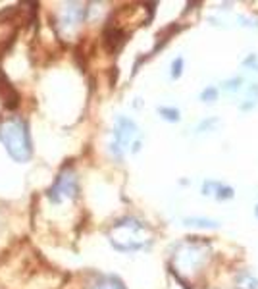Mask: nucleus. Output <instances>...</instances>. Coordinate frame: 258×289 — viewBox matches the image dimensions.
Returning a JSON list of instances; mask_svg holds the SVG:
<instances>
[{"instance_id": "nucleus-11", "label": "nucleus", "mask_w": 258, "mask_h": 289, "mask_svg": "<svg viewBox=\"0 0 258 289\" xmlns=\"http://www.w3.org/2000/svg\"><path fill=\"white\" fill-rule=\"evenodd\" d=\"M158 114L162 116V120H166V122H179L181 120V112L177 110V108H173V106H160L158 108Z\"/></svg>"}, {"instance_id": "nucleus-17", "label": "nucleus", "mask_w": 258, "mask_h": 289, "mask_svg": "<svg viewBox=\"0 0 258 289\" xmlns=\"http://www.w3.org/2000/svg\"><path fill=\"white\" fill-rule=\"evenodd\" d=\"M216 124H218V120H216V118H212V120H204V122H202V124H200V126L197 127V131H204V129H212V126H216Z\"/></svg>"}, {"instance_id": "nucleus-1", "label": "nucleus", "mask_w": 258, "mask_h": 289, "mask_svg": "<svg viewBox=\"0 0 258 289\" xmlns=\"http://www.w3.org/2000/svg\"><path fill=\"white\" fill-rule=\"evenodd\" d=\"M108 241L120 252L143 251L152 243V229L135 216H123L110 226Z\"/></svg>"}, {"instance_id": "nucleus-14", "label": "nucleus", "mask_w": 258, "mask_h": 289, "mask_svg": "<svg viewBox=\"0 0 258 289\" xmlns=\"http://www.w3.org/2000/svg\"><path fill=\"white\" fill-rule=\"evenodd\" d=\"M233 197H235L233 187L220 183V187H218V191H216V199H218V201H229V199H233Z\"/></svg>"}, {"instance_id": "nucleus-9", "label": "nucleus", "mask_w": 258, "mask_h": 289, "mask_svg": "<svg viewBox=\"0 0 258 289\" xmlns=\"http://www.w3.org/2000/svg\"><path fill=\"white\" fill-rule=\"evenodd\" d=\"M183 224L189 227H200V229H216V227H220V224H218L216 220L202 218V216H191V218H185Z\"/></svg>"}, {"instance_id": "nucleus-12", "label": "nucleus", "mask_w": 258, "mask_h": 289, "mask_svg": "<svg viewBox=\"0 0 258 289\" xmlns=\"http://www.w3.org/2000/svg\"><path fill=\"white\" fill-rule=\"evenodd\" d=\"M218 95H220L218 87L208 85L206 89H202V93H200V101L204 102V104H214V102L218 101Z\"/></svg>"}, {"instance_id": "nucleus-8", "label": "nucleus", "mask_w": 258, "mask_h": 289, "mask_svg": "<svg viewBox=\"0 0 258 289\" xmlns=\"http://www.w3.org/2000/svg\"><path fill=\"white\" fill-rule=\"evenodd\" d=\"M235 287L237 289H258V277L252 276L248 270H241L235 276Z\"/></svg>"}, {"instance_id": "nucleus-15", "label": "nucleus", "mask_w": 258, "mask_h": 289, "mask_svg": "<svg viewBox=\"0 0 258 289\" xmlns=\"http://www.w3.org/2000/svg\"><path fill=\"white\" fill-rule=\"evenodd\" d=\"M220 187V181H216V179H206L204 183H202V195L204 197H216V191Z\"/></svg>"}, {"instance_id": "nucleus-18", "label": "nucleus", "mask_w": 258, "mask_h": 289, "mask_svg": "<svg viewBox=\"0 0 258 289\" xmlns=\"http://www.w3.org/2000/svg\"><path fill=\"white\" fill-rule=\"evenodd\" d=\"M254 216H256V218H258V204H256V206H254Z\"/></svg>"}, {"instance_id": "nucleus-16", "label": "nucleus", "mask_w": 258, "mask_h": 289, "mask_svg": "<svg viewBox=\"0 0 258 289\" xmlns=\"http://www.w3.org/2000/svg\"><path fill=\"white\" fill-rule=\"evenodd\" d=\"M183 58L181 56H177V58H173L172 62V72H170V76H172V79H177V77H181V74H183Z\"/></svg>"}, {"instance_id": "nucleus-6", "label": "nucleus", "mask_w": 258, "mask_h": 289, "mask_svg": "<svg viewBox=\"0 0 258 289\" xmlns=\"http://www.w3.org/2000/svg\"><path fill=\"white\" fill-rule=\"evenodd\" d=\"M85 14H87V8L83 4L79 2H70L62 8V12L58 14V22H56V27L60 31L62 35H72L75 33L79 26L85 22Z\"/></svg>"}, {"instance_id": "nucleus-5", "label": "nucleus", "mask_w": 258, "mask_h": 289, "mask_svg": "<svg viewBox=\"0 0 258 289\" xmlns=\"http://www.w3.org/2000/svg\"><path fill=\"white\" fill-rule=\"evenodd\" d=\"M79 195V183H77V176H75L74 168L64 166L60 170V174L56 176L52 187L49 189L47 197L50 202L60 204L64 201H74Z\"/></svg>"}, {"instance_id": "nucleus-3", "label": "nucleus", "mask_w": 258, "mask_h": 289, "mask_svg": "<svg viewBox=\"0 0 258 289\" xmlns=\"http://www.w3.org/2000/svg\"><path fill=\"white\" fill-rule=\"evenodd\" d=\"M208 254H210L208 241H204L202 237L185 239L183 243H179L175 247V251L172 254L173 272L181 279H183V276L195 274L208 260Z\"/></svg>"}, {"instance_id": "nucleus-2", "label": "nucleus", "mask_w": 258, "mask_h": 289, "mask_svg": "<svg viewBox=\"0 0 258 289\" xmlns=\"http://www.w3.org/2000/svg\"><path fill=\"white\" fill-rule=\"evenodd\" d=\"M0 143L16 162H29L33 156L31 133L24 118H8L0 124Z\"/></svg>"}, {"instance_id": "nucleus-7", "label": "nucleus", "mask_w": 258, "mask_h": 289, "mask_svg": "<svg viewBox=\"0 0 258 289\" xmlns=\"http://www.w3.org/2000/svg\"><path fill=\"white\" fill-rule=\"evenodd\" d=\"M85 289H125V285H123V281L120 277L104 274V276L95 277Z\"/></svg>"}, {"instance_id": "nucleus-10", "label": "nucleus", "mask_w": 258, "mask_h": 289, "mask_svg": "<svg viewBox=\"0 0 258 289\" xmlns=\"http://www.w3.org/2000/svg\"><path fill=\"white\" fill-rule=\"evenodd\" d=\"M256 102H258V83H250V85H248V91H246L245 102L241 104V110H250V108H254Z\"/></svg>"}, {"instance_id": "nucleus-4", "label": "nucleus", "mask_w": 258, "mask_h": 289, "mask_svg": "<svg viewBox=\"0 0 258 289\" xmlns=\"http://www.w3.org/2000/svg\"><path fill=\"white\" fill-rule=\"evenodd\" d=\"M139 149H141V133L137 124L125 116H118L108 143L110 154L118 160H123L125 154L137 152Z\"/></svg>"}, {"instance_id": "nucleus-13", "label": "nucleus", "mask_w": 258, "mask_h": 289, "mask_svg": "<svg viewBox=\"0 0 258 289\" xmlns=\"http://www.w3.org/2000/svg\"><path fill=\"white\" fill-rule=\"evenodd\" d=\"M243 87V77H231V79H227V81H223L221 83V89L225 91V93H237V91H241Z\"/></svg>"}]
</instances>
